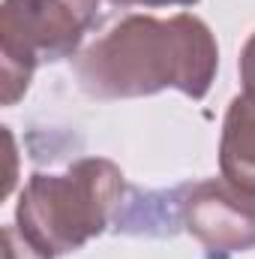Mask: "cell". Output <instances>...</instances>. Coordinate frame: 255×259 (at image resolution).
<instances>
[{"label":"cell","mask_w":255,"mask_h":259,"mask_svg":"<svg viewBox=\"0 0 255 259\" xmlns=\"http://www.w3.org/2000/svg\"><path fill=\"white\" fill-rule=\"evenodd\" d=\"M219 169L225 181L255 196V103L243 94L231 100L222 121Z\"/></svg>","instance_id":"5"},{"label":"cell","mask_w":255,"mask_h":259,"mask_svg":"<svg viewBox=\"0 0 255 259\" xmlns=\"http://www.w3.org/2000/svg\"><path fill=\"white\" fill-rule=\"evenodd\" d=\"M99 0H3L0 75L3 106H15L39 64L75 55L96 21Z\"/></svg>","instance_id":"3"},{"label":"cell","mask_w":255,"mask_h":259,"mask_svg":"<svg viewBox=\"0 0 255 259\" xmlns=\"http://www.w3.org/2000/svg\"><path fill=\"white\" fill-rule=\"evenodd\" d=\"M114 6H192L198 0H111Z\"/></svg>","instance_id":"8"},{"label":"cell","mask_w":255,"mask_h":259,"mask_svg":"<svg viewBox=\"0 0 255 259\" xmlns=\"http://www.w3.org/2000/svg\"><path fill=\"white\" fill-rule=\"evenodd\" d=\"M183 226L204 247V259H231L255 247V196L225 178L186 187Z\"/></svg>","instance_id":"4"},{"label":"cell","mask_w":255,"mask_h":259,"mask_svg":"<svg viewBox=\"0 0 255 259\" xmlns=\"http://www.w3.org/2000/svg\"><path fill=\"white\" fill-rule=\"evenodd\" d=\"M216 69V39L189 12L171 18L126 15L75 58L81 91L96 100L153 97L165 88L204 100Z\"/></svg>","instance_id":"1"},{"label":"cell","mask_w":255,"mask_h":259,"mask_svg":"<svg viewBox=\"0 0 255 259\" xmlns=\"http://www.w3.org/2000/svg\"><path fill=\"white\" fill-rule=\"evenodd\" d=\"M123 202V172L105 157H84L63 175H30L18 196L15 226L45 253L81 250L114 220Z\"/></svg>","instance_id":"2"},{"label":"cell","mask_w":255,"mask_h":259,"mask_svg":"<svg viewBox=\"0 0 255 259\" xmlns=\"http://www.w3.org/2000/svg\"><path fill=\"white\" fill-rule=\"evenodd\" d=\"M240 81H243V97L255 103V33L240 52Z\"/></svg>","instance_id":"7"},{"label":"cell","mask_w":255,"mask_h":259,"mask_svg":"<svg viewBox=\"0 0 255 259\" xmlns=\"http://www.w3.org/2000/svg\"><path fill=\"white\" fill-rule=\"evenodd\" d=\"M3 259H54L45 253L42 247H36L18 226H6L3 229Z\"/></svg>","instance_id":"6"}]
</instances>
